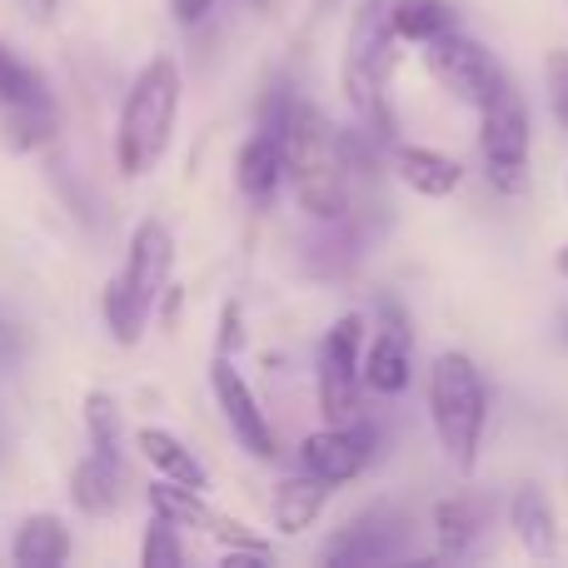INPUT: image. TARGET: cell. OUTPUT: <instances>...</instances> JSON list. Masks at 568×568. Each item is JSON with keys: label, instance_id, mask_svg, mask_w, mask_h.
<instances>
[{"label": "cell", "instance_id": "cell-6", "mask_svg": "<svg viewBox=\"0 0 568 568\" xmlns=\"http://www.w3.org/2000/svg\"><path fill=\"white\" fill-rule=\"evenodd\" d=\"M359 354H364V314H339L324 329L320 359H314V394H320L324 424H349L364 414Z\"/></svg>", "mask_w": 568, "mask_h": 568}, {"label": "cell", "instance_id": "cell-5", "mask_svg": "<svg viewBox=\"0 0 568 568\" xmlns=\"http://www.w3.org/2000/svg\"><path fill=\"white\" fill-rule=\"evenodd\" d=\"M529 150H534L529 110H524V95L509 80L499 95L479 105V155H484V175H489V185L499 195H524V185H529Z\"/></svg>", "mask_w": 568, "mask_h": 568}, {"label": "cell", "instance_id": "cell-32", "mask_svg": "<svg viewBox=\"0 0 568 568\" xmlns=\"http://www.w3.org/2000/svg\"><path fill=\"white\" fill-rule=\"evenodd\" d=\"M554 270H559V280H568V245L554 250Z\"/></svg>", "mask_w": 568, "mask_h": 568}, {"label": "cell", "instance_id": "cell-10", "mask_svg": "<svg viewBox=\"0 0 568 568\" xmlns=\"http://www.w3.org/2000/svg\"><path fill=\"white\" fill-rule=\"evenodd\" d=\"M359 379L369 394H384V399H399L414 384V334L409 320L394 300L379 304V320H374V334L364 329V354H359Z\"/></svg>", "mask_w": 568, "mask_h": 568}, {"label": "cell", "instance_id": "cell-16", "mask_svg": "<svg viewBox=\"0 0 568 568\" xmlns=\"http://www.w3.org/2000/svg\"><path fill=\"white\" fill-rule=\"evenodd\" d=\"M70 499H75L80 514H95V519L115 514L120 499H125V459L90 449L70 474Z\"/></svg>", "mask_w": 568, "mask_h": 568}, {"label": "cell", "instance_id": "cell-25", "mask_svg": "<svg viewBox=\"0 0 568 568\" xmlns=\"http://www.w3.org/2000/svg\"><path fill=\"white\" fill-rule=\"evenodd\" d=\"M85 429H90V449L120 454V404L105 389L85 394Z\"/></svg>", "mask_w": 568, "mask_h": 568}, {"label": "cell", "instance_id": "cell-21", "mask_svg": "<svg viewBox=\"0 0 568 568\" xmlns=\"http://www.w3.org/2000/svg\"><path fill=\"white\" fill-rule=\"evenodd\" d=\"M10 559L20 568H60L70 559V529L55 514H30L16 529V544H10Z\"/></svg>", "mask_w": 568, "mask_h": 568}, {"label": "cell", "instance_id": "cell-30", "mask_svg": "<svg viewBox=\"0 0 568 568\" xmlns=\"http://www.w3.org/2000/svg\"><path fill=\"white\" fill-rule=\"evenodd\" d=\"M220 0H170V16L180 20V26H200V20L215 10Z\"/></svg>", "mask_w": 568, "mask_h": 568}, {"label": "cell", "instance_id": "cell-4", "mask_svg": "<svg viewBox=\"0 0 568 568\" xmlns=\"http://www.w3.org/2000/svg\"><path fill=\"white\" fill-rule=\"evenodd\" d=\"M429 424L444 459L459 474H474L484 429H489V384L464 349H444L429 364Z\"/></svg>", "mask_w": 568, "mask_h": 568}, {"label": "cell", "instance_id": "cell-1", "mask_svg": "<svg viewBox=\"0 0 568 568\" xmlns=\"http://www.w3.org/2000/svg\"><path fill=\"white\" fill-rule=\"evenodd\" d=\"M260 125L280 130L284 145V180L294 185L300 210L314 225L344 220L354 210V165H349V145L344 130H334L324 120V110L314 100L294 95V90H270Z\"/></svg>", "mask_w": 568, "mask_h": 568}, {"label": "cell", "instance_id": "cell-14", "mask_svg": "<svg viewBox=\"0 0 568 568\" xmlns=\"http://www.w3.org/2000/svg\"><path fill=\"white\" fill-rule=\"evenodd\" d=\"M389 165H394V175H399V185L424 200H449L454 190L464 185V165L434 145H404V140H394Z\"/></svg>", "mask_w": 568, "mask_h": 568}, {"label": "cell", "instance_id": "cell-18", "mask_svg": "<svg viewBox=\"0 0 568 568\" xmlns=\"http://www.w3.org/2000/svg\"><path fill=\"white\" fill-rule=\"evenodd\" d=\"M55 130H60V110H55V100H50V90L0 105V135H6V145L20 150V155L50 145V140H55Z\"/></svg>", "mask_w": 568, "mask_h": 568}, {"label": "cell", "instance_id": "cell-24", "mask_svg": "<svg viewBox=\"0 0 568 568\" xmlns=\"http://www.w3.org/2000/svg\"><path fill=\"white\" fill-rule=\"evenodd\" d=\"M100 314H105V329L115 344H140V334H145V324H150V304L135 300L120 275L105 284V294H100Z\"/></svg>", "mask_w": 568, "mask_h": 568}, {"label": "cell", "instance_id": "cell-3", "mask_svg": "<svg viewBox=\"0 0 568 568\" xmlns=\"http://www.w3.org/2000/svg\"><path fill=\"white\" fill-rule=\"evenodd\" d=\"M180 65L175 55H155L140 65L135 85L125 90V105H120V125H115V160L120 175L140 180L160 165V155L170 150L180 120Z\"/></svg>", "mask_w": 568, "mask_h": 568}, {"label": "cell", "instance_id": "cell-23", "mask_svg": "<svg viewBox=\"0 0 568 568\" xmlns=\"http://www.w3.org/2000/svg\"><path fill=\"white\" fill-rule=\"evenodd\" d=\"M150 509H155L160 519H170L175 529H205V534L220 514V509L205 504V489H185V484H175V479L150 484Z\"/></svg>", "mask_w": 568, "mask_h": 568}, {"label": "cell", "instance_id": "cell-2", "mask_svg": "<svg viewBox=\"0 0 568 568\" xmlns=\"http://www.w3.org/2000/svg\"><path fill=\"white\" fill-rule=\"evenodd\" d=\"M394 70H399V36H394V0H359L344 36V100L359 115V130L379 150L399 140L394 115Z\"/></svg>", "mask_w": 568, "mask_h": 568}, {"label": "cell", "instance_id": "cell-20", "mask_svg": "<svg viewBox=\"0 0 568 568\" xmlns=\"http://www.w3.org/2000/svg\"><path fill=\"white\" fill-rule=\"evenodd\" d=\"M329 494L334 489L324 479H314V474H294V479H284L275 489V499H270V519H275L280 534H304L324 514Z\"/></svg>", "mask_w": 568, "mask_h": 568}, {"label": "cell", "instance_id": "cell-22", "mask_svg": "<svg viewBox=\"0 0 568 568\" xmlns=\"http://www.w3.org/2000/svg\"><path fill=\"white\" fill-rule=\"evenodd\" d=\"M459 30V6L454 0H394V36L399 45H424L434 36Z\"/></svg>", "mask_w": 568, "mask_h": 568}, {"label": "cell", "instance_id": "cell-17", "mask_svg": "<svg viewBox=\"0 0 568 568\" xmlns=\"http://www.w3.org/2000/svg\"><path fill=\"white\" fill-rule=\"evenodd\" d=\"M509 529H514V539H519V549L534 554V559H554V554H559V514H554L549 494L534 489V484L514 489Z\"/></svg>", "mask_w": 568, "mask_h": 568}, {"label": "cell", "instance_id": "cell-29", "mask_svg": "<svg viewBox=\"0 0 568 568\" xmlns=\"http://www.w3.org/2000/svg\"><path fill=\"white\" fill-rule=\"evenodd\" d=\"M240 344H245V320H240V304L230 300L220 310V354H235Z\"/></svg>", "mask_w": 568, "mask_h": 568}, {"label": "cell", "instance_id": "cell-13", "mask_svg": "<svg viewBox=\"0 0 568 568\" xmlns=\"http://www.w3.org/2000/svg\"><path fill=\"white\" fill-rule=\"evenodd\" d=\"M484 529H489V499H479V494H449L434 504V554L439 559H474Z\"/></svg>", "mask_w": 568, "mask_h": 568}, {"label": "cell", "instance_id": "cell-26", "mask_svg": "<svg viewBox=\"0 0 568 568\" xmlns=\"http://www.w3.org/2000/svg\"><path fill=\"white\" fill-rule=\"evenodd\" d=\"M140 564L145 568H180L185 564V544H180V534H175V524L170 519H150V529H145V544H140Z\"/></svg>", "mask_w": 568, "mask_h": 568}, {"label": "cell", "instance_id": "cell-11", "mask_svg": "<svg viewBox=\"0 0 568 568\" xmlns=\"http://www.w3.org/2000/svg\"><path fill=\"white\" fill-rule=\"evenodd\" d=\"M210 389H215V404H220V414H225V424H230L240 449H245L250 459H275L280 454L275 424H270V414L260 409L255 389H250V379L235 369L230 354H215V364H210Z\"/></svg>", "mask_w": 568, "mask_h": 568}, {"label": "cell", "instance_id": "cell-15", "mask_svg": "<svg viewBox=\"0 0 568 568\" xmlns=\"http://www.w3.org/2000/svg\"><path fill=\"white\" fill-rule=\"evenodd\" d=\"M235 185L250 205H275V195L284 190V145L280 130L260 125L255 135L240 145L235 155Z\"/></svg>", "mask_w": 568, "mask_h": 568}, {"label": "cell", "instance_id": "cell-34", "mask_svg": "<svg viewBox=\"0 0 568 568\" xmlns=\"http://www.w3.org/2000/svg\"><path fill=\"white\" fill-rule=\"evenodd\" d=\"M314 6H320V10H324V6H334V0H314Z\"/></svg>", "mask_w": 568, "mask_h": 568}, {"label": "cell", "instance_id": "cell-35", "mask_svg": "<svg viewBox=\"0 0 568 568\" xmlns=\"http://www.w3.org/2000/svg\"><path fill=\"white\" fill-rule=\"evenodd\" d=\"M564 190H568V180H564Z\"/></svg>", "mask_w": 568, "mask_h": 568}, {"label": "cell", "instance_id": "cell-31", "mask_svg": "<svg viewBox=\"0 0 568 568\" xmlns=\"http://www.w3.org/2000/svg\"><path fill=\"white\" fill-rule=\"evenodd\" d=\"M30 16H55V0H20Z\"/></svg>", "mask_w": 568, "mask_h": 568}, {"label": "cell", "instance_id": "cell-9", "mask_svg": "<svg viewBox=\"0 0 568 568\" xmlns=\"http://www.w3.org/2000/svg\"><path fill=\"white\" fill-rule=\"evenodd\" d=\"M404 539H409V524L394 504H369L359 509L339 534H329L320 549V564L329 568H369V564H394L404 559Z\"/></svg>", "mask_w": 568, "mask_h": 568}, {"label": "cell", "instance_id": "cell-8", "mask_svg": "<svg viewBox=\"0 0 568 568\" xmlns=\"http://www.w3.org/2000/svg\"><path fill=\"white\" fill-rule=\"evenodd\" d=\"M374 454H379V424H374L369 414H359V419H349V424H324V429H314L310 439L300 444L304 474L324 479L329 489L354 484L374 464Z\"/></svg>", "mask_w": 568, "mask_h": 568}, {"label": "cell", "instance_id": "cell-12", "mask_svg": "<svg viewBox=\"0 0 568 568\" xmlns=\"http://www.w3.org/2000/svg\"><path fill=\"white\" fill-rule=\"evenodd\" d=\"M170 270H175V240L160 220H140L135 235H130V255H125V270L120 280L130 284L135 300H145L155 310V300L170 290Z\"/></svg>", "mask_w": 568, "mask_h": 568}, {"label": "cell", "instance_id": "cell-7", "mask_svg": "<svg viewBox=\"0 0 568 568\" xmlns=\"http://www.w3.org/2000/svg\"><path fill=\"white\" fill-rule=\"evenodd\" d=\"M419 60H424V70H429L434 85H439L449 100L469 105V110H479L484 100H494L504 85H509V75H504L499 60H494L474 36H464V30L424 40Z\"/></svg>", "mask_w": 568, "mask_h": 568}, {"label": "cell", "instance_id": "cell-33", "mask_svg": "<svg viewBox=\"0 0 568 568\" xmlns=\"http://www.w3.org/2000/svg\"><path fill=\"white\" fill-rule=\"evenodd\" d=\"M559 344H564V349H568V310L559 314Z\"/></svg>", "mask_w": 568, "mask_h": 568}, {"label": "cell", "instance_id": "cell-28", "mask_svg": "<svg viewBox=\"0 0 568 568\" xmlns=\"http://www.w3.org/2000/svg\"><path fill=\"white\" fill-rule=\"evenodd\" d=\"M544 80H549L554 115H559V125L568 130V50H549V60H544Z\"/></svg>", "mask_w": 568, "mask_h": 568}, {"label": "cell", "instance_id": "cell-27", "mask_svg": "<svg viewBox=\"0 0 568 568\" xmlns=\"http://www.w3.org/2000/svg\"><path fill=\"white\" fill-rule=\"evenodd\" d=\"M40 90H45L40 70H30L26 60H16L6 45H0V105H10V100H26V95H40Z\"/></svg>", "mask_w": 568, "mask_h": 568}, {"label": "cell", "instance_id": "cell-19", "mask_svg": "<svg viewBox=\"0 0 568 568\" xmlns=\"http://www.w3.org/2000/svg\"><path fill=\"white\" fill-rule=\"evenodd\" d=\"M135 444H140L145 464L160 474V479H175V484H185V489H210L205 464L195 459V449H190L180 434H170V429H140Z\"/></svg>", "mask_w": 568, "mask_h": 568}]
</instances>
